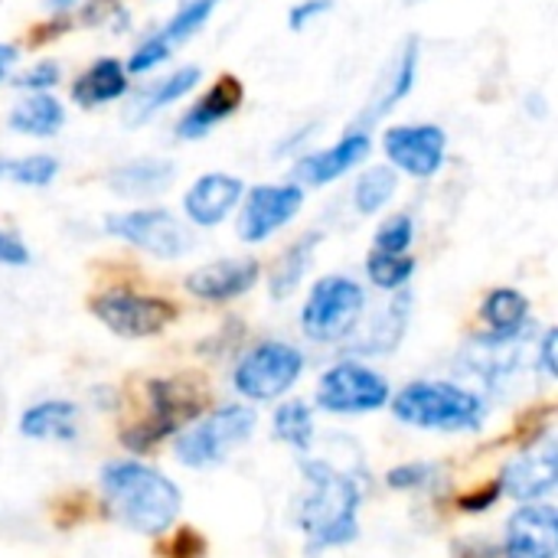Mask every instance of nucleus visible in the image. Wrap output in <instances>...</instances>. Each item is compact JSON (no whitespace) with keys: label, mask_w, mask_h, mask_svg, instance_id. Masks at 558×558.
I'll return each instance as SVG.
<instances>
[{"label":"nucleus","mask_w":558,"mask_h":558,"mask_svg":"<svg viewBox=\"0 0 558 558\" xmlns=\"http://www.w3.org/2000/svg\"><path fill=\"white\" fill-rule=\"evenodd\" d=\"M392 412L402 425L448 435L477 432L487 418V405L477 392L441 379H418L402 386V392L392 402Z\"/></svg>","instance_id":"obj_3"},{"label":"nucleus","mask_w":558,"mask_h":558,"mask_svg":"<svg viewBox=\"0 0 558 558\" xmlns=\"http://www.w3.org/2000/svg\"><path fill=\"white\" fill-rule=\"evenodd\" d=\"M105 232L154 255V258H180L193 248L190 229L167 209H131L105 219Z\"/></svg>","instance_id":"obj_9"},{"label":"nucleus","mask_w":558,"mask_h":558,"mask_svg":"<svg viewBox=\"0 0 558 558\" xmlns=\"http://www.w3.org/2000/svg\"><path fill=\"white\" fill-rule=\"evenodd\" d=\"M245 98V88L235 75H222L203 98H196L186 114L177 121V137L180 141H199L206 137L216 124H222L226 118H232L239 111Z\"/></svg>","instance_id":"obj_19"},{"label":"nucleus","mask_w":558,"mask_h":558,"mask_svg":"<svg viewBox=\"0 0 558 558\" xmlns=\"http://www.w3.org/2000/svg\"><path fill=\"white\" fill-rule=\"evenodd\" d=\"M128 92V69L105 56L98 62H92L72 85V101L82 108H95V105H108L114 98H121Z\"/></svg>","instance_id":"obj_20"},{"label":"nucleus","mask_w":558,"mask_h":558,"mask_svg":"<svg viewBox=\"0 0 558 558\" xmlns=\"http://www.w3.org/2000/svg\"><path fill=\"white\" fill-rule=\"evenodd\" d=\"M389 383L363 363H337L317 383V405L330 415H366L389 402Z\"/></svg>","instance_id":"obj_7"},{"label":"nucleus","mask_w":558,"mask_h":558,"mask_svg":"<svg viewBox=\"0 0 558 558\" xmlns=\"http://www.w3.org/2000/svg\"><path fill=\"white\" fill-rule=\"evenodd\" d=\"M7 124L26 137H52L65 124V108L46 92H33L10 111Z\"/></svg>","instance_id":"obj_25"},{"label":"nucleus","mask_w":558,"mask_h":558,"mask_svg":"<svg viewBox=\"0 0 558 558\" xmlns=\"http://www.w3.org/2000/svg\"><path fill=\"white\" fill-rule=\"evenodd\" d=\"M369 147H373V141L366 131H350L333 147L301 157L294 167V180L307 183V186H327V183L340 180L343 173H350L356 163H363L369 157Z\"/></svg>","instance_id":"obj_17"},{"label":"nucleus","mask_w":558,"mask_h":558,"mask_svg":"<svg viewBox=\"0 0 558 558\" xmlns=\"http://www.w3.org/2000/svg\"><path fill=\"white\" fill-rule=\"evenodd\" d=\"M0 265H13V268L29 265V248L13 232H3V229H0Z\"/></svg>","instance_id":"obj_37"},{"label":"nucleus","mask_w":558,"mask_h":558,"mask_svg":"<svg viewBox=\"0 0 558 558\" xmlns=\"http://www.w3.org/2000/svg\"><path fill=\"white\" fill-rule=\"evenodd\" d=\"M304 206V190L298 183L278 186H252L245 193V206L239 209V239L265 242L278 229H284Z\"/></svg>","instance_id":"obj_12"},{"label":"nucleus","mask_w":558,"mask_h":558,"mask_svg":"<svg viewBox=\"0 0 558 558\" xmlns=\"http://www.w3.org/2000/svg\"><path fill=\"white\" fill-rule=\"evenodd\" d=\"M78 409L72 402H36L20 418V435L29 441H72Z\"/></svg>","instance_id":"obj_22"},{"label":"nucleus","mask_w":558,"mask_h":558,"mask_svg":"<svg viewBox=\"0 0 558 558\" xmlns=\"http://www.w3.org/2000/svg\"><path fill=\"white\" fill-rule=\"evenodd\" d=\"M507 558H556L558 553V513L549 504L520 507L504 536Z\"/></svg>","instance_id":"obj_15"},{"label":"nucleus","mask_w":558,"mask_h":558,"mask_svg":"<svg viewBox=\"0 0 558 558\" xmlns=\"http://www.w3.org/2000/svg\"><path fill=\"white\" fill-rule=\"evenodd\" d=\"M330 7H333V0H301V3L288 13V23H291V29H304V26H311L317 16H324Z\"/></svg>","instance_id":"obj_36"},{"label":"nucleus","mask_w":558,"mask_h":558,"mask_svg":"<svg viewBox=\"0 0 558 558\" xmlns=\"http://www.w3.org/2000/svg\"><path fill=\"white\" fill-rule=\"evenodd\" d=\"M556 347H558V333L556 330H546V333H543V340H539V350H536V363H539V369H543L549 379H556L558 376Z\"/></svg>","instance_id":"obj_38"},{"label":"nucleus","mask_w":558,"mask_h":558,"mask_svg":"<svg viewBox=\"0 0 558 558\" xmlns=\"http://www.w3.org/2000/svg\"><path fill=\"white\" fill-rule=\"evenodd\" d=\"M258 262L255 258H222V262H209L203 268H196L186 278V291L199 301H235L242 294H248L258 284Z\"/></svg>","instance_id":"obj_16"},{"label":"nucleus","mask_w":558,"mask_h":558,"mask_svg":"<svg viewBox=\"0 0 558 558\" xmlns=\"http://www.w3.org/2000/svg\"><path fill=\"white\" fill-rule=\"evenodd\" d=\"M216 7H219V0H186V3L167 20V26H163L160 33L147 36V39L131 52V59H128L124 69H128L131 75H144V72L163 65V62L173 56V46H180V43H186L190 36H196V33L206 26V20L216 13Z\"/></svg>","instance_id":"obj_13"},{"label":"nucleus","mask_w":558,"mask_h":558,"mask_svg":"<svg viewBox=\"0 0 558 558\" xmlns=\"http://www.w3.org/2000/svg\"><path fill=\"white\" fill-rule=\"evenodd\" d=\"M301 373H304V356L298 347L281 340H265L239 360L232 383L239 396H245L248 402H275L301 379Z\"/></svg>","instance_id":"obj_6"},{"label":"nucleus","mask_w":558,"mask_h":558,"mask_svg":"<svg viewBox=\"0 0 558 558\" xmlns=\"http://www.w3.org/2000/svg\"><path fill=\"white\" fill-rule=\"evenodd\" d=\"M366 275L376 288L383 291H399L409 284V278L415 275V262L409 255H386V252H376L366 258Z\"/></svg>","instance_id":"obj_31"},{"label":"nucleus","mask_w":558,"mask_h":558,"mask_svg":"<svg viewBox=\"0 0 558 558\" xmlns=\"http://www.w3.org/2000/svg\"><path fill=\"white\" fill-rule=\"evenodd\" d=\"M16 62V46H10V43H0V82L7 78V72H10V65Z\"/></svg>","instance_id":"obj_39"},{"label":"nucleus","mask_w":558,"mask_h":558,"mask_svg":"<svg viewBox=\"0 0 558 558\" xmlns=\"http://www.w3.org/2000/svg\"><path fill=\"white\" fill-rule=\"evenodd\" d=\"M412 242H415V219L409 213H396L376 229L373 248L386 255H409Z\"/></svg>","instance_id":"obj_33"},{"label":"nucleus","mask_w":558,"mask_h":558,"mask_svg":"<svg viewBox=\"0 0 558 558\" xmlns=\"http://www.w3.org/2000/svg\"><path fill=\"white\" fill-rule=\"evenodd\" d=\"M62 78V69H59V62H52V59H43V62H36L33 69H26L20 78H16V85L20 88H29V92H49L56 82Z\"/></svg>","instance_id":"obj_34"},{"label":"nucleus","mask_w":558,"mask_h":558,"mask_svg":"<svg viewBox=\"0 0 558 558\" xmlns=\"http://www.w3.org/2000/svg\"><path fill=\"white\" fill-rule=\"evenodd\" d=\"M72 3H75V0H49L52 10H65V7H72Z\"/></svg>","instance_id":"obj_40"},{"label":"nucleus","mask_w":558,"mask_h":558,"mask_svg":"<svg viewBox=\"0 0 558 558\" xmlns=\"http://www.w3.org/2000/svg\"><path fill=\"white\" fill-rule=\"evenodd\" d=\"M177 167L167 163V160H134V163H124L111 173V190L121 193V196H154L160 190L170 186Z\"/></svg>","instance_id":"obj_26"},{"label":"nucleus","mask_w":558,"mask_h":558,"mask_svg":"<svg viewBox=\"0 0 558 558\" xmlns=\"http://www.w3.org/2000/svg\"><path fill=\"white\" fill-rule=\"evenodd\" d=\"M415 75H418V39L412 36V39H405V46L399 49V56H396V62H392V69H389V78L383 82L379 98L366 108L363 118H366V121H379L383 114H389V111L412 92Z\"/></svg>","instance_id":"obj_24"},{"label":"nucleus","mask_w":558,"mask_h":558,"mask_svg":"<svg viewBox=\"0 0 558 558\" xmlns=\"http://www.w3.org/2000/svg\"><path fill=\"white\" fill-rule=\"evenodd\" d=\"M92 314L124 340L157 337L173 320V304L154 294H137L124 288H111L92 298Z\"/></svg>","instance_id":"obj_10"},{"label":"nucleus","mask_w":558,"mask_h":558,"mask_svg":"<svg viewBox=\"0 0 558 558\" xmlns=\"http://www.w3.org/2000/svg\"><path fill=\"white\" fill-rule=\"evenodd\" d=\"M558 484V445L556 438H543L533 451L513 458L504 468V494L520 504H539Z\"/></svg>","instance_id":"obj_14"},{"label":"nucleus","mask_w":558,"mask_h":558,"mask_svg":"<svg viewBox=\"0 0 558 558\" xmlns=\"http://www.w3.org/2000/svg\"><path fill=\"white\" fill-rule=\"evenodd\" d=\"M383 150L402 173L428 180L445 167L448 134L438 124H399L383 134Z\"/></svg>","instance_id":"obj_11"},{"label":"nucleus","mask_w":558,"mask_h":558,"mask_svg":"<svg viewBox=\"0 0 558 558\" xmlns=\"http://www.w3.org/2000/svg\"><path fill=\"white\" fill-rule=\"evenodd\" d=\"M150 392V415L128 428L124 432V448L134 451V454H144L150 451L154 445H160L167 435L180 432V425L193 422L199 415V396L186 386V383H177V379H157L147 386Z\"/></svg>","instance_id":"obj_8"},{"label":"nucleus","mask_w":558,"mask_h":558,"mask_svg":"<svg viewBox=\"0 0 558 558\" xmlns=\"http://www.w3.org/2000/svg\"><path fill=\"white\" fill-rule=\"evenodd\" d=\"M245 196V183L232 173H203L186 193H183V209L196 226H219Z\"/></svg>","instance_id":"obj_18"},{"label":"nucleus","mask_w":558,"mask_h":558,"mask_svg":"<svg viewBox=\"0 0 558 558\" xmlns=\"http://www.w3.org/2000/svg\"><path fill=\"white\" fill-rule=\"evenodd\" d=\"M101 494L118 523L141 536H160L173 526L183 497L170 477L141 461H114L101 471Z\"/></svg>","instance_id":"obj_2"},{"label":"nucleus","mask_w":558,"mask_h":558,"mask_svg":"<svg viewBox=\"0 0 558 558\" xmlns=\"http://www.w3.org/2000/svg\"><path fill=\"white\" fill-rule=\"evenodd\" d=\"M366 311V291L343 275L320 278L304 307H301V327L314 343H337L350 337Z\"/></svg>","instance_id":"obj_5"},{"label":"nucleus","mask_w":558,"mask_h":558,"mask_svg":"<svg viewBox=\"0 0 558 558\" xmlns=\"http://www.w3.org/2000/svg\"><path fill=\"white\" fill-rule=\"evenodd\" d=\"M481 317L494 337H520L530 327V298L517 288H494L484 298Z\"/></svg>","instance_id":"obj_23"},{"label":"nucleus","mask_w":558,"mask_h":558,"mask_svg":"<svg viewBox=\"0 0 558 558\" xmlns=\"http://www.w3.org/2000/svg\"><path fill=\"white\" fill-rule=\"evenodd\" d=\"M271 428H275L278 441H284L298 451H307L314 441V412L304 402H284L275 409Z\"/></svg>","instance_id":"obj_29"},{"label":"nucleus","mask_w":558,"mask_h":558,"mask_svg":"<svg viewBox=\"0 0 558 558\" xmlns=\"http://www.w3.org/2000/svg\"><path fill=\"white\" fill-rule=\"evenodd\" d=\"M317 245H320V232H307L301 242H294V245L278 258V265L271 268V298L284 301V298H291V294L298 291L304 271H307L311 262H314Z\"/></svg>","instance_id":"obj_27"},{"label":"nucleus","mask_w":558,"mask_h":558,"mask_svg":"<svg viewBox=\"0 0 558 558\" xmlns=\"http://www.w3.org/2000/svg\"><path fill=\"white\" fill-rule=\"evenodd\" d=\"M396 190H399L396 170H389V167H369L356 180V186H353V203H356V209L363 216H373V213H379L396 196Z\"/></svg>","instance_id":"obj_30"},{"label":"nucleus","mask_w":558,"mask_h":558,"mask_svg":"<svg viewBox=\"0 0 558 558\" xmlns=\"http://www.w3.org/2000/svg\"><path fill=\"white\" fill-rule=\"evenodd\" d=\"M428 477H432V468L428 464H402V468L389 471L386 481H389L392 490H412V487L428 484Z\"/></svg>","instance_id":"obj_35"},{"label":"nucleus","mask_w":558,"mask_h":558,"mask_svg":"<svg viewBox=\"0 0 558 558\" xmlns=\"http://www.w3.org/2000/svg\"><path fill=\"white\" fill-rule=\"evenodd\" d=\"M301 474L307 494L298 504V526L314 549H337L360 533L363 487L353 474L333 468L330 461H304Z\"/></svg>","instance_id":"obj_1"},{"label":"nucleus","mask_w":558,"mask_h":558,"mask_svg":"<svg viewBox=\"0 0 558 558\" xmlns=\"http://www.w3.org/2000/svg\"><path fill=\"white\" fill-rule=\"evenodd\" d=\"M0 173L10 177L20 186H49L59 173V160L49 154H29L20 160H7L0 163Z\"/></svg>","instance_id":"obj_32"},{"label":"nucleus","mask_w":558,"mask_h":558,"mask_svg":"<svg viewBox=\"0 0 558 558\" xmlns=\"http://www.w3.org/2000/svg\"><path fill=\"white\" fill-rule=\"evenodd\" d=\"M199 75H203L199 65H183V69L170 72L167 78L147 85V88L131 101V108H128V124H144V121H150L157 111H163L167 105H173V101H180L183 95H190V92L196 88Z\"/></svg>","instance_id":"obj_21"},{"label":"nucleus","mask_w":558,"mask_h":558,"mask_svg":"<svg viewBox=\"0 0 558 558\" xmlns=\"http://www.w3.org/2000/svg\"><path fill=\"white\" fill-rule=\"evenodd\" d=\"M409 311H412V298H409V294L396 298V301L383 311V317L373 320V330L356 343V350H360V353H369V356H373V353H389V350H396L399 340L405 337Z\"/></svg>","instance_id":"obj_28"},{"label":"nucleus","mask_w":558,"mask_h":558,"mask_svg":"<svg viewBox=\"0 0 558 558\" xmlns=\"http://www.w3.org/2000/svg\"><path fill=\"white\" fill-rule=\"evenodd\" d=\"M255 425H258L255 409H248V405H222L213 415L190 425L177 438L173 454H177L180 464L196 468V471L222 464L232 451H239L252 438Z\"/></svg>","instance_id":"obj_4"}]
</instances>
